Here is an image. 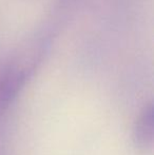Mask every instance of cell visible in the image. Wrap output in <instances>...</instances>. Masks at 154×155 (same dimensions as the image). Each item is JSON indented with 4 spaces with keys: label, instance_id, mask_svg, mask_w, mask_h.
<instances>
[{
    "label": "cell",
    "instance_id": "cell-1",
    "mask_svg": "<svg viewBox=\"0 0 154 155\" xmlns=\"http://www.w3.org/2000/svg\"><path fill=\"white\" fill-rule=\"evenodd\" d=\"M52 37L40 33L32 36L18 50L0 74V110H5L27 81L40 67L52 47Z\"/></svg>",
    "mask_w": 154,
    "mask_h": 155
},
{
    "label": "cell",
    "instance_id": "cell-2",
    "mask_svg": "<svg viewBox=\"0 0 154 155\" xmlns=\"http://www.w3.org/2000/svg\"><path fill=\"white\" fill-rule=\"evenodd\" d=\"M154 135V107L153 104H148L139 116L137 117L133 127L132 140L136 148L147 150L153 143Z\"/></svg>",
    "mask_w": 154,
    "mask_h": 155
}]
</instances>
